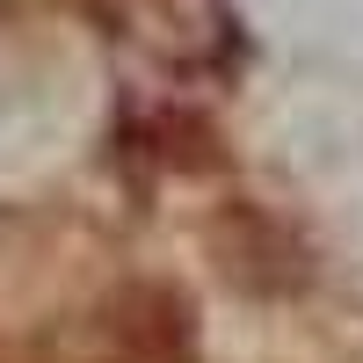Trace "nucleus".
<instances>
[{
	"label": "nucleus",
	"instance_id": "1",
	"mask_svg": "<svg viewBox=\"0 0 363 363\" xmlns=\"http://www.w3.org/2000/svg\"><path fill=\"white\" fill-rule=\"evenodd\" d=\"M102 335L124 363H196V320L189 298L167 284H124L102 306Z\"/></svg>",
	"mask_w": 363,
	"mask_h": 363
}]
</instances>
